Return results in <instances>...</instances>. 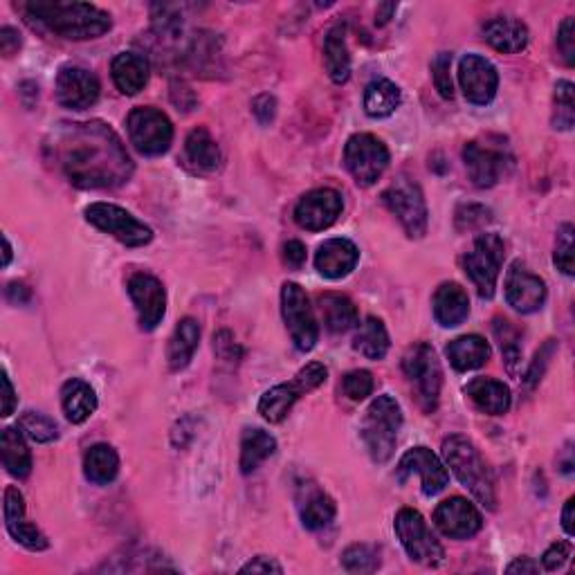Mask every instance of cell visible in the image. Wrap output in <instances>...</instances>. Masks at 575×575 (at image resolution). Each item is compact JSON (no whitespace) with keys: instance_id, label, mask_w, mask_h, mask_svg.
Masks as SVG:
<instances>
[{"instance_id":"cell-1","label":"cell","mask_w":575,"mask_h":575,"mask_svg":"<svg viewBox=\"0 0 575 575\" xmlns=\"http://www.w3.org/2000/svg\"><path fill=\"white\" fill-rule=\"evenodd\" d=\"M54 162L81 189H113L129 182L131 155L104 122L61 124L48 142Z\"/></svg>"},{"instance_id":"cell-2","label":"cell","mask_w":575,"mask_h":575,"mask_svg":"<svg viewBox=\"0 0 575 575\" xmlns=\"http://www.w3.org/2000/svg\"><path fill=\"white\" fill-rule=\"evenodd\" d=\"M23 9L36 23L50 32L72 41L99 39L113 27L111 14L90 3H70V0H32Z\"/></svg>"},{"instance_id":"cell-3","label":"cell","mask_w":575,"mask_h":575,"mask_svg":"<svg viewBox=\"0 0 575 575\" xmlns=\"http://www.w3.org/2000/svg\"><path fill=\"white\" fill-rule=\"evenodd\" d=\"M443 456L452 472L456 474L470 495L479 501L481 506L495 508V481H492V472L488 470L486 461L481 459L477 447H474L465 436H450L443 441Z\"/></svg>"},{"instance_id":"cell-4","label":"cell","mask_w":575,"mask_h":575,"mask_svg":"<svg viewBox=\"0 0 575 575\" xmlns=\"http://www.w3.org/2000/svg\"><path fill=\"white\" fill-rule=\"evenodd\" d=\"M400 425H403V412L391 396H378L369 405L362 418L360 436L373 461L387 463L394 456Z\"/></svg>"},{"instance_id":"cell-5","label":"cell","mask_w":575,"mask_h":575,"mask_svg":"<svg viewBox=\"0 0 575 575\" xmlns=\"http://www.w3.org/2000/svg\"><path fill=\"white\" fill-rule=\"evenodd\" d=\"M326 376H328V371L324 364H319V362L306 364V367L301 369L290 382L272 387L261 396L259 414L266 418L268 423H281L290 414L292 405H295L301 396H306L310 394V391H315L317 387L324 385Z\"/></svg>"},{"instance_id":"cell-6","label":"cell","mask_w":575,"mask_h":575,"mask_svg":"<svg viewBox=\"0 0 575 575\" xmlns=\"http://www.w3.org/2000/svg\"><path fill=\"white\" fill-rule=\"evenodd\" d=\"M403 371L416 385L421 407L427 414H432L438 405V398H441V385H443L441 362L436 358L434 346H430L427 342L414 344L412 349L405 353Z\"/></svg>"},{"instance_id":"cell-7","label":"cell","mask_w":575,"mask_h":575,"mask_svg":"<svg viewBox=\"0 0 575 575\" xmlns=\"http://www.w3.org/2000/svg\"><path fill=\"white\" fill-rule=\"evenodd\" d=\"M506 248L504 241L499 239L497 234H481L477 241H474L472 250L465 254L463 268L468 272V277L472 279V284L477 286V292L483 299H490L495 295L497 279L501 266H504Z\"/></svg>"},{"instance_id":"cell-8","label":"cell","mask_w":575,"mask_h":575,"mask_svg":"<svg viewBox=\"0 0 575 575\" xmlns=\"http://www.w3.org/2000/svg\"><path fill=\"white\" fill-rule=\"evenodd\" d=\"M396 535L409 558L425 567H438L443 562L445 551L438 544L434 533L427 526L425 517L414 508H403L396 515Z\"/></svg>"},{"instance_id":"cell-9","label":"cell","mask_w":575,"mask_h":575,"mask_svg":"<svg viewBox=\"0 0 575 575\" xmlns=\"http://www.w3.org/2000/svg\"><path fill=\"white\" fill-rule=\"evenodd\" d=\"M86 221L95 225L97 230L111 234L126 248H142V245L153 241V230L149 225L138 221L126 209L111 203H93L86 207Z\"/></svg>"},{"instance_id":"cell-10","label":"cell","mask_w":575,"mask_h":575,"mask_svg":"<svg viewBox=\"0 0 575 575\" xmlns=\"http://www.w3.org/2000/svg\"><path fill=\"white\" fill-rule=\"evenodd\" d=\"M344 164L360 187H371L389 167V149L371 133H358L346 142Z\"/></svg>"},{"instance_id":"cell-11","label":"cell","mask_w":575,"mask_h":575,"mask_svg":"<svg viewBox=\"0 0 575 575\" xmlns=\"http://www.w3.org/2000/svg\"><path fill=\"white\" fill-rule=\"evenodd\" d=\"M126 126H129L131 144L142 155H162L169 151L173 142V126L169 117L158 111V108H133Z\"/></svg>"},{"instance_id":"cell-12","label":"cell","mask_w":575,"mask_h":575,"mask_svg":"<svg viewBox=\"0 0 575 575\" xmlns=\"http://www.w3.org/2000/svg\"><path fill=\"white\" fill-rule=\"evenodd\" d=\"M385 205L391 214L403 223L409 239H421L427 232V203L421 187L412 178H398L385 194H382Z\"/></svg>"},{"instance_id":"cell-13","label":"cell","mask_w":575,"mask_h":575,"mask_svg":"<svg viewBox=\"0 0 575 575\" xmlns=\"http://www.w3.org/2000/svg\"><path fill=\"white\" fill-rule=\"evenodd\" d=\"M281 313H284V322L290 331L292 342L299 351H313L319 340V326L313 308L308 304V297L304 288L299 284H284L281 290Z\"/></svg>"},{"instance_id":"cell-14","label":"cell","mask_w":575,"mask_h":575,"mask_svg":"<svg viewBox=\"0 0 575 575\" xmlns=\"http://www.w3.org/2000/svg\"><path fill=\"white\" fill-rule=\"evenodd\" d=\"M463 160L468 167L470 180L477 187H495L513 167V158L501 146H483L479 142H468L463 149Z\"/></svg>"},{"instance_id":"cell-15","label":"cell","mask_w":575,"mask_h":575,"mask_svg":"<svg viewBox=\"0 0 575 575\" xmlns=\"http://www.w3.org/2000/svg\"><path fill=\"white\" fill-rule=\"evenodd\" d=\"M459 84L468 102L486 106L497 95V68L488 59L479 57V54H468L459 63Z\"/></svg>"},{"instance_id":"cell-16","label":"cell","mask_w":575,"mask_h":575,"mask_svg":"<svg viewBox=\"0 0 575 575\" xmlns=\"http://www.w3.org/2000/svg\"><path fill=\"white\" fill-rule=\"evenodd\" d=\"M342 209V196L335 189H315L297 203L295 221L308 232H322L340 218Z\"/></svg>"},{"instance_id":"cell-17","label":"cell","mask_w":575,"mask_h":575,"mask_svg":"<svg viewBox=\"0 0 575 575\" xmlns=\"http://www.w3.org/2000/svg\"><path fill=\"white\" fill-rule=\"evenodd\" d=\"M434 524L445 537L452 540H468L474 537L483 526V517L468 499L450 497L438 504L434 510Z\"/></svg>"},{"instance_id":"cell-18","label":"cell","mask_w":575,"mask_h":575,"mask_svg":"<svg viewBox=\"0 0 575 575\" xmlns=\"http://www.w3.org/2000/svg\"><path fill=\"white\" fill-rule=\"evenodd\" d=\"M99 93H102V84L90 70L79 66H66L59 70L57 99L61 106L70 108V111H86L97 102Z\"/></svg>"},{"instance_id":"cell-19","label":"cell","mask_w":575,"mask_h":575,"mask_svg":"<svg viewBox=\"0 0 575 575\" xmlns=\"http://www.w3.org/2000/svg\"><path fill=\"white\" fill-rule=\"evenodd\" d=\"M506 301L517 313H537L546 301L544 279L533 275L522 261H515L506 275Z\"/></svg>"},{"instance_id":"cell-20","label":"cell","mask_w":575,"mask_h":575,"mask_svg":"<svg viewBox=\"0 0 575 575\" xmlns=\"http://www.w3.org/2000/svg\"><path fill=\"white\" fill-rule=\"evenodd\" d=\"M129 295L135 308H138L140 326L144 331H153L162 322L164 313H167V292H164V286L153 275L138 272V275L129 279Z\"/></svg>"},{"instance_id":"cell-21","label":"cell","mask_w":575,"mask_h":575,"mask_svg":"<svg viewBox=\"0 0 575 575\" xmlns=\"http://www.w3.org/2000/svg\"><path fill=\"white\" fill-rule=\"evenodd\" d=\"M414 472L421 474V486L427 497L438 495V492L445 490L447 481H450V474H447L441 459H438L432 450H427V447H414V450H409L396 468L400 481H405L409 474Z\"/></svg>"},{"instance_id":"cell-22","label":"cell","mask_w":575,"mask_h":575,"mask_svg":"<svg viewBox=\"0 0 575 575\" xmlns=\"http://www.w3.org/2000/svg\"><path fill=\"white\" fill-rule=\"evenodd\" d=\"M5 526L9 535L14 537L18 544H23L30 551H45L48 549V537H45L39 528L25 519V499L18 488L9 486L5 490Z\"/></svg>"},{"instance_id":"cell-23","label":"cell","mask_w":575,"mask_h":575,"mask_svg":"<svg viewBox=\"0 0 575 575\" xmlns=\"http://www.w3.org/2000/svg\"><path fill=\"white\" fill-rule=\"evenodd\" d=\"M360 261V252L349 239H331L319 245L315 266L326 279H344Z\"/></svg>"},{"instance_id":"cell-24","label":"cell","mask_w":575,"mask_h":575,"mask_svg":"<svg viewBox=\"0 0 575 575\" xmlns=\"http://www.w3.org/2000/svg\"><path fill=\"white\" fill-rule=\"evenodd\" d=\"M483 39L499 52L517 54L526 50L528 27L522 21H517V18L499 16L483 25Z\"/></svg>"},{"instance_id":"cell-25","label":"cell","mask_w":575,"mask_h":575,"mask_svg":"<svg viewBox=\"0 0 575 575\" xmlns=\"http://www.w3.org/2000/svg\"><path fill=\"white\" fill-rule=\"evenodd\" d=\"M434 317L445 328L463 324L470 315V297L459 284H443L434 292Z\"/></svg>"},{"instance_id":"cell-26","label":"cell","mask_w":575,"mask_h":575,"mask_svg":"<svg viewBox=\"0 0 575 575\" xmlns=\"http://www.w3.org/2000/svg\"><path fill=\"white\" fill-rule=\"evenodd\" d=\"M113 81L124 95H138L149 84L151 66L138 52H122L113 59Z\"/></svg>"},{"instance_id":"cell-27","label":"cell","mask_w":575,"mask_h":575,"mask_svg":"<svg viewBox=\"0 0 575 575\" xmlns=\"http://www.w3.org/2000/svg\"><path fill=\"white\" fill-rule=\"evenodd\" d=\"M465 394L481 412L490 416H504L510 409V389L504 382L492 378H474L465 385Z\"/></svg>"},{"instance_id":"cell-28","label":"cell","mask_w":575,"mask_h":575,"mask_svg":"<svg viewBox=\"0 0 575 575\" xmlns=\"http://www.w3.org/2000/svg\"><path fill=\"white\" fill-rule=\"evenodd\" d=\"M61 405L70 423H75V425L86 423L97 409L95 389L84 380L72 378L61 389Z\"/></svg>"},{"instance_id":"cell-29","label":"cell","mask_w":575,"mask_h":575,"mask_svg":"<svg viewBox=\"0 0 575 575\" xmlns=\"http://www.w3.org/2000/svg\"><path fill=\"white\" fill-rule=\"evenodd\" d=\"M0 452H3L5 470L12 477L25 479L32 472V454L21 427H5L3 436H0Z\"/></svg>"},{"instance_id":"cell-30","label":"cell","mask_w":575,"mask_h":575,"mask_svg":"<svg viewBox=\"0 0 575 575\" xmlns=\"http://www.w3.org/2000/svg\"><path fill=\"white\" fill-rule=\"evenodd\" d=\"M447 358L456 371H474L490 360V346L479 335H463L447 344Z\"/></svg>"},{"instance_id":"cell-31","label":"cell","mask_w":575,"mask_h":575,"mask_svg":"<svg viewBox=\"0 0 575 575\" xmlns=\"http://www.w3.org/2000/svg\"><path fill=\"white\" fill-rule=\"evenodd\" d=\"M198 342H200L198 322L194 317H185L176 326V331H173L171 340H169L167 360H169L171 371H180V369L187 367L191 358H194L196 349H198Z\"/></svg>"},{"instance_id":"cell-32","label":"cell","mask_w":575,"mask_h":575,"mask_svg":"<svg viewBox=\"0 0 575 575\" xmlns=\"http://www.w3.org/2000/svg\"><path fill=\"white\" fill-rule=\"evenodd\" d=\"M324 63L326 72L335 84H344L351 75V54L346 48V27L335 25L328 30L324 41Z\"/></svg>"},{"instance_id":"cell-33","label":"cell","mask_w":575,"mask_h":575,"mask_svg":"<svg viewBox=\"0 0 575 575\" xmlns=\"http://www.w3.org/2000/svg\"><path fill=\"white\" fill-rule=\"evenodd\" d=\"M319 310H322L324 324L331 333H346L358 324V308L353 301L337 292H326L319 297Z\"/></svg>"},{"instance_id":"cell-34","label":"cell","mask_w":575,"mask_h":575,"mask_svg":"<svg viewBox=\"0 0 575 575\" xmlns=\"http://www.w3.org/2000/svg\"><path fill=\"white\" fill-rule=\"evenodd\" d=\"M275 450L277 441L268 432L259 430V427L245 430L241 438V472L252 474L254 470H259V465L270 459Z\"/></svg>"},{"instance_id":"cell-35","label":"cell","mask_w":575,"mask_h":575,"mask_svg":"<svg viewBox=\"0 0 575 575\" xmlns=\"http://www.w3.org/2000/svg\"><path fill=\"white\" fill-rule=\"evenodd\" d=\"M84 472L88 481L97 483V486H106L120 472V456H117L111 445H93L84 456Z\"/></svg>"},{"instance_id":"cell-36","label":"cell","mask_w":575,"mask_h":575,"mask_svg":"<svg viewBox=\"0 0 575 575\" xmlns=\"http://www.w3.org/2000/svg\"><path fill=\"white\" fill-rule=\"evenodd\" d=\"M355 351L362 353L369 360H382L389 351V333L382 319L367 317L360 326L358 335H355Z\"/></svg>"},{"instance_id":"cell-37","label":"cell","mask_w":575,"mask_h":575,"mask_svg":"<svg viewBox=\"0 0 575 575\" xmlns=\"http://www.w3.org/2000/svg\"><path fill=\"white\" fill-rule=\"evenodd\" d=\"M400 88L389 79H378L367 86L364 93V111L369 117H389L400 106Z\"/></svg>"},{"instance_id":"cell-38","label":"cell","mask_w":575,"mask_h":575,"mask_svg":"<svg viewBox=\"0 0 575 575\" xmlns=\"http://www.w3.org/2000/svg\"><path fill=\"white\" fill-rule=\"evenodd\" d=\"M187 155L189 160L196 164V167L205 169V171H214L218 164H221V149L214 142L212 135H209L207 129H194L189 133L187 138Z\"/></svg>"},{"instance_id":"cell-39","label":"cell","mask_w":575,"mask_h":575,"mask_svg":"<svg viewBox=\"0 0 575 575\" xmlns=\"http://www.w3.org/2000/svg\"><path fill=\"white\" fill-rule=\"evenodd\" d=\"M337 513L335 501L324 495V492L315 490L313 495H308L304 506H301V522L308 528V531H319L333 522V517Z\"/></svg>"},{"instance_id":"cell-40","label":"cell","mask_w":575,"mask_h":575,"mask_svg":"<svg viewBox=\"0 0 575 575\" xmlns=\"http://www.w3.org/2000/svg\"><path fill=\"white\" fill-rule=\"evenodd\" d=\"M23 434L27 438H32L34 443H52L59 438V427L52 421L50 416L39 414V412H25L18 421Z\"/></svg>"},{"instance_id":"cell-41","label":"cell","mask_w":575,"mask_h":575,"mask_svg":"<svg viewBox=\"0 0 575 575\" xmlns=\"http://www.w3.org/2000/svg\"><path fill=\"white\" fill-rule=\"evenodd\" d=\"M492 331H495V337L499 340L501 353H504V360L508 364V371L515 373L517 364H519V358H522V344H519V333L515 331L513 324H510L508 319H495V326H492Z\"/></svg>"},{"instance_id":"cell-42","label":"cell","mask_w":575,"mask_h":575,"mask_svg":"<svg viewBox=\"0 0 575 575\" xmlns=\"http://www.w3.org/2000/svg\"><path fill=\"white\" fill-rule=\"evenodd\" d=\"M575 122V102H573V84L571 81H558L555 86V129L569 131Z\"/></svg>"},{"instance_id":"cell-43","label":"cell","mask_w":575,"mask_h":575,"mask_svg":"<svg viewBox=\"0 0 575 575\" xmlns=\"http://www.w3.org/2000/svg\"><path fill=\"white\" fill-rule=\"evenodd\" d=\"M342 564L351 573H373L380 567L378 553L367 544H355L342 555Z\"/></svg>"},{"instance_id":"cell-44","label":"cell","mask_w":575,"mask_h":575,"mask_svg":"<svg viewBox=\"0 0 575 575\" xmlns=\"http://www.w3.org/2000/svg\"><path fill=\"white\" fill-rule=\"evenodd\" d=\"M555 266L562 270L564 275H573V225L564 223L558 230V245H555Z\"/></svg>"},{"instance_id":"cell-45","label":"cell","mask_w":575,"mask_h":575,"mask_svg":"<svg viewBox=\"0 0 575 575\" xmlns=\"http://www.w3.org/2000/svg\"><path fill=\"white\" fill-rule=\"evenodd\" d=\"M432 72H434V84L436 90L441 93V97L452 99L454 97V86H452V54L450 52H438L436 59L432 61Z\"/></svg>"},{"instance_id":"cell-46","label":"cell","mask_w":575,"mask_h":575,"mask_svg":"<svg viewBox=\"0 0 575 575\" xmlns=\"http://www.w3.org/2000/svg\"><path fill=\"white\" fill-rule=\"evenodd\" d=\"M373 391V376L369 371L358 369V371H351L346 373L344 378V394L349 396L353 403H360V400L369 398Z\"/></svg>"},{"instance_id":"cell-47","label":"cell","mask_w":575,"mask_h":575,"mask_svg":"<svg viewBox=\"0 0 575 575\" xmlns=\"http://www.w3.org/2000/svg\"><path fill=\"white\" fill-rule=\"evenodd\" d=\"M558 50L562 54V59L567 66L571 68L573 63H575V21L573 18H567L560 25V30H558Z\"/></svg>"},{"instance_id":"cell-48","label":"cell","mask_w":575,"mask_h":575,"mask_svg":"<svg viewBox=\"0 0 575 575\" xmlns=\"http://www.w3.org/2000/svg\"><path fill=\"white\" fill-rule=\"evenodd\" d=\"M569 558H571V544L569 542H555L542 555V567L546 571H558Z\"/></svg>"},{"instance_id":"cell-49","label":"cell","mask_w":575,"mask_h":575,"mask_svg":"<svg viewBox=\"0 0 575 575\" xmlns=\"http://www.w3.org/2000/svg\"><path fill=\"white\" fill-rule=\"evenodd\" d=\"M18 48H21V34L14 27H3L0 30V52H3V57H14Z\"/></svg>"},{"instance_id":"cell-50","label":"cell","mask_w":575,"mask_h":575,"mask_svg":"<svg viewBox=\"0 0 575 575\" xmlns=\"http://www.w3.org/2000/svg\"><path fill=\"white\" fill-rule=\"evenodd\" d=\"M284 261L290 268H301L306 263V245L301 241H288L284 245Z\"/></svg>"},{"instance_id":"cell-51","label":"cell","mask_w":575,"mask_h":575,"mask_svg":"<svg viewBox=\"0 0 575 575\" xmlns=\"http://www.w3.org/2000/svg\"><path fill=\"white\" fill-rule=\"evenodd\" d=\"M214 349L218 353V358L223 360H234V353H241L239 346L234 344V340L230 337V333L223 331L214 337Z\"/></svg>"},{"instance_id":"cell-52","label":"cell","mask_w":575,"mask_h":575,"mask_svg":"<svg viewBox=\"0 0 575 575\" xmlns=\"http://www.w3.org/2000/svg\"><path fill=\"white\" fill-rule=\"evenodd\" d=\"M275 106H277V102L270 95H261L257 102H254L252 111H254V115H257V120L261 124H268L272 117H275Z\"/></svg>"},{"instance_id":"cell-53","label":"cell","mask_w":575,"mask_h":575,"mask_svg":"<svg viewBox=\"0 0 575 575\" xmlns=\"http://www.w3.org/2000/svg\"><path fill=\"white\" fill-rule=\"evenodd\" d=\"M270 571L272 573H284V569H281L279 564L270 558H254L252 562H248L241 569V573H270Z\"/></svg>"},{"instance_id":"cell-54","label":"cell","mask_w":575,"mask_h":575,"mask_svg":"<svg viewBox=\"0 0 575 575\" xmlns=\"http://www.w3.org/2000/svg\"><path fill=\"white\" fill-rule=\"evenodd\" d=\"M3 416H12L14 414V407H16V394H14V387H12V380H9L7 371L3 373Z\"/></svg>"},{"instance_id":"cell-55","label":"cell","mask_w":575,"mask_h":575,"mask_svg":"<svg viewBox=\"0 0 575 575\" xmlns=\"http://www.w3.org/2000/svg\"><path fill=\"white\" fill-rule=\"evenodd\" d=\"M508 573H537L540 571V564L533 562L531 558H519L513 564H508Z\"/></svg>"},{"instance_id":"cell-56","label":"cell","mask_w":575,"mask_h":575,"mask_svg":"<svg viewBox=\"0 0 575 575\" xmlns=\"http://www.w3.org/2000/svg\"><path fill=\"white\" fill-rule=\"evenodd\" d=\"M573 508H575V499L571 497L567 504H564V510H562V526H564V531H567L569 537L575 535V526H573Z\"/></svg>"},{"instance_id":"cell-57","label":"cell","mask_w":575,"mask_h":575,"mask_svg":"<svg viewBox=\"0 0 575 575\" xmlns=\"http://www.w3.org/2000/svg\"><path fill=\"white\" fill-rule=\"evenodd\" d=\"M396 3H385V5H378V12H376V25H387L391 21V14L396 12Z\"/></svg>"},{"instance_id":"cell-58","label":"cell","mask_w":575,"mask_h":575,"mask_svg":"<svg viewBox=\"0 0 575 575\" xmlns=\"http://www.w3.org/2000/svg\"><path fill=\"white\" fill-rule=\"evenodd\" d=\"M3 266L7 268L9 266V261H12V245H9V239L7 236H3Z\"/></svg>"}]
</instances>
